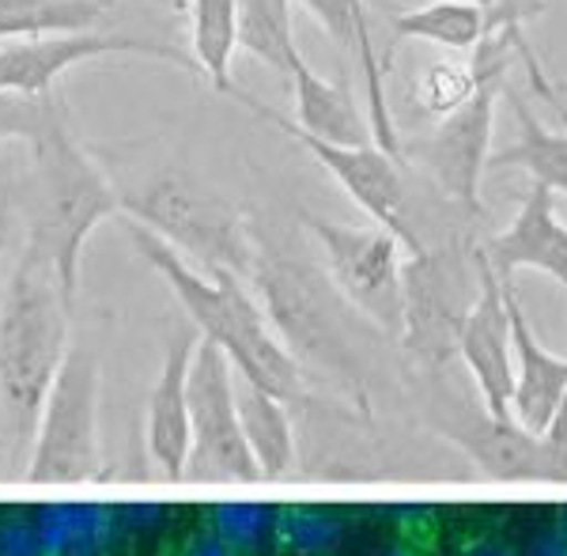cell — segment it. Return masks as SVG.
<instances>
[{
	"instance_id": "74e56055",
	"label": "cell",
	"mask_w": 567,
	"mask_h": 556,
	"mask_svg": "<svg viewBox=\"0 0 567 556\" xmlns=\"http://www.w3.org/2000/svg\"><path fill=\"white\" fill-rule=\"evenodd\" d=\"M556 531H560V534L567 537V507H564V512H560V518H556Z\"/></svg>"
},
{
	"instance_id": "9c48e42d",
	"label": "cell",
	"mask_w": 567,
	"mask_h": 556,
	"mask_svg": "<svg viewBox=\"0 0 567 556\" xmlns=\"http://www.w3.org/2000/svg\"><path fill=\"white\" fill-rule=\"evenodd\" d=\"M189 424H194V454H189L194 466L231 481H261L243 432L235 363L205 337L197 344L194 375H189Z\"/></svg>"
},
{
	"instance_id": "d590c367",
	"label": "cell",
	"mask_w": 567,
	"mask_h": 556,
	"mask_svg": "<svg viewBox=\"0 0 567 556\" xmlns=\"http://www.w3.org/2000/svg\"><path fill=\"white\" fill-rule=\"evenodd\" d=\"M4 239H8V197H0V254H4Z\"/></svg>"
},
{
	"instance_id": "52a82bcc",
	"label": "cell",
	"mask_w": 567,
	"mask_h": 556,
	"mask_svg": "<svg viewBox=\"0 0 567 556\" xmlns=\"http://www.w3.org/2000/svg\"><path fill=\"white\" fill-rule=\"evenodd\" d=\"M99 363L91 352L72 349L34 432L27 481L31 485H72L99 473Z\"/></svg>"
},
{
	"instance_id": "8fae6325",
	"label": "cell",
	"mask_w": 567,
	"mask_h": 556,
	"mask_svg": "<svg viewBox=\"0 0 567 556\" xmlns=\"http://www.w3.org/2000/svg\"><path fill=\"white\" fill-rule=\"evenodd\" d=\"M106 53H136V58H159L171 65L200 72L194 58L178 50L175 42L130 39V34H99V31H72V34H45V39H20L0 45V91L16 95H53L58 76L80 61L106 58Z\"/></svg>"
},
{
	"instance_id": "7402d4cb",
	"label": "cell",
	"mask_w": 567,
	"mask_h": 556,
	"mask_svg": "<svg viewBox=\"0 0 567 556\" xmlns=\"http://www.w3.org/2000/svg\"><path fill=\"white\" fill-rule=\"evenodd\" d=\"M189 45L208 84L231 95V58L239 50V0H189Z\"/></svg>"
},
{
	"instance_id": "d6986e66",
	"label": "cell",
	"mask_w": 567,
	"mask_h": 556,
	"mask_svg": "<svg viewBox=\"0 0 567 556\" xmlns=\"http://www.w3.org/2000/svg\"><path fill=\"white\" fill-rule=\"evenodd\" d=\"M484 31H488V12L481 0H427L390 20L393 42H432L454 53L477 50Z\"/></svg>"
},
{
	"instance_id": "4fadbf2b",
	"label": "cell",
	"mask_w": 567,
	"mask_h": 556,
	"mask_svg": "<svg viewBox=\"0 0 567 556\" xmlns=\"http://www.w3.org/2000/svg\"><path fill=\"white\" fill-rule=\"evenodd\" d=\"M315 23L344 50V58L360 69L363 80V111L371 117V133L374 144L382 152H390L393 159H405V141L398 133V122H393L390 99H386V65L379 42H374V20L368 0H299Z\"/></svg>"
},
{
	"instance_id": "4316f807",
	"label": "cell",
	"mask_w": 567,
	"mask_h": 556,
	"mask_svg": "<svg viewBox=\"0 0 567 556\" xmlns=\"http://www.w3.org/2000/svg\"><path fill=\"white\" fill-rule=\"evenodd\" d=\"M477 91V72H473V61H435L420 72L416 80V103L424 114L432 117H446L454 114L465 99Z\"/></svg>"
},
{
	"instance_id": "1f68e13d",
	"label": "cell",
	"mask_w": 567,
	"mask_h": 556,
	"mask_svg": "<svg viewBox=\"0 0 567 556\" xmlns=\"http://www.w3.org/2000/svg\"><path fill=\"white\" fill-rule=\"evenodd\" d=\"M542 446H545L548 470H553L556 477H567V394L560 401V409H556V416L542 432Z\"/></svg>"
},
{
	"instance_id": "277c9868",
	"label": "cell",
	"mask_w": 567,
	"mask_h": 556,
	"mask_svg": "<svg viewBox=\"0 0 567 556\" xmlns=\"http://www.w3.org/2000/svg\"><path fill=\"white\" fill-rule=\"evenodd\" d=\"M122 208H130V220L171 243L200 272H227L250 285L258 239L239 208L216 189H205L186 175H163L141 194L122 197Z\"/></svg>"
},
{
	"instance_id": "30bf717a",
	"label": "cell",
	"mask_w": 567,
	"mask_h": 556,
	"mask_svg": "<svg viewBox=\"0 0 567 556\" xmlns=\"http://www.w3.org/2000/svg\"><path fill=\"white\" fill-rule=\"evenodd\" d=\"M481 272L477 246L451 243L427 246L424 254L405 261V341L416 349H439L454 341L458 349L462 322L477 303Z\"/></svg>"
},
{
	"instance_id": "7a4b0ae2",
	"label": "cell",
	"mask_w": 567,
	"mask_h": 556,
	"mask_svg": "<svg viewBox=\"0 0 567 556\" xmlns=\"http://www.w3.org/2000/svg\"><path fill=\"white\" fill-rule=\"evenodd\" d=\"M125 231H130L136 254L171 285L200 337L213 341L216 349H224L246 382H254V387L269 390V394L284 401L307 398L303 368L284 349L280 337L269 330V318H265L258 299L250 296L246 280L227 277V272L208 277L197 266H189L175 246L163 243L159 235H152L136 220L125 224Z\"/></svg>"
},
{
	"instance_id": "e575fe53",
	"label": "cell",
	"mask_w": 567,
	"mask_h": 556,
	"mask_svg": "<svg viewBox=\"0 0 567 556\" xmlns=\"http://www.w3.org/2000/svg\"><path fill=\"white\" fill-rule=\"evenodd\" d=\"M526 556H567V537L553 526V531H545L542 537H534Z\"/></svg>"
},
{
	"instance_id": "4dcf8cb0",
	"label": "cell",
	"mask_w": 567,
	"mask_h": 556,
	"mask_svg": "<svg viewBox=\"0 0 567 556\" xmlns=\"http://www.w3.org/2000/svg\"><path fill=\"white\" fill-rule=\"evenodd\" d=\"M34 526H39V556H69L72 504L34 507Z\"/></svg>"
},
{
	"instance_id": "cb8c5ba5",
	"label": "cell",
	"mask_w": 567,
	"mask_h": 556,
	"mask_svg": "<svg viewBox=\"0 0 567 556\" xmlns=\"http://www.w3.org/2000/svg\"><path fill=\"white\" fill-rule=\"evenodd\" d=\"M239 50L280 76L303 61L291 27V0H239Z\"/></svg>"
},
{
	"instance_id": "836d02e7",
	"label": "cell",
	"mask_w": 567,
	"mask_h": 556,
	"mask_svg": "<svg viewBox=\"0 0 567 556\" xmlns=\"http://www.w3.org/2000/svg\"><path fill=\"white\" fill-rule=\"evenodd\" d=\"M454 556H523L507 537L499 534H481V537H465V542L454 549Z\"/></svg>"
},
{
	"instance_id": "5bb4252c",
	"label": "cell",
	"mask_w": 567,
	"mask_h": 556,
	"mask_svg": "<svg viewBox=\"0 0 567 556\" xmlns=\"http://www.w3.org/2000/svg\"><path fill=\"white\" fill-rule=\"evenodd\" d=\"M481 250L499 280H511L518 269H537L567 291V224L556 216V194L542 182H529L515 220Z\"/></svg>"
},
{
	"instance_id": "83f0119b",
	"label": "cell",
	"mask_w": 567,
	"mask_h": 556,
	"mask_svg": "<svg viewBox=\"0 0 567 556\" xmlns=\"http://www.w3.org/2000/svg\"><path fill=\"white\" fill-rule=\"evenodd\" d=\"M61 114V103L53 95H16L0 91V144L4 141H42V133Z\"/></svg>"
},
{
	"instance_id": "3957f363",
	"label": "cell",
	"mask_w": 567,
	"mask_h": 556,
	"mask_svg": "<svg viewBox=\"0 0 567 556\" xmlns=\"http://www.w3.org/2000/svg\"><path fill=\"white\" fill-rule=\"evenodd\" d=\"M31 156L34 208L27 243H34L53 261L61 285L76 299V272L80 258H84V243L99 224L122 213V197L99 171V163L76 144L65 111L53 117L42 141L31 144Z\"/></svg>"
},
{
	"instance_id": "f1b7e54d",
	"label": "cell",
	"mask_w": 567,
	"mask_h": 556,
	"mask_svg": "<svg viewBox=\"0 0 567 556\" xmlns=\"http://www.w3.org/2000/svg\"><path fill=\"white\" fill-rule=\"evenodd\" d=\"M117 534V512L106 504H72V537L69 556H114Z\"/></svg>"
},
{
	"instance_id": "5b68a950",
	"label": "cell",
	"mask_w": 567,
	"mask_h": 556,
	"mask_svg": "<svg viewBox=\"0 0 567 556\" xmlns=\"http://www.w3.org/2000/svg\"><path fill=\"white\" fill-rule=\"evenodd\" d=\"M235 99H243L261 122H272L280 133H288L291 141L303 152H310L329 175L337 178V186L349 194L363 213L371 216L374 227H386V231L398 239L401 246H409V254H424L427 243L424 231L416 227V205H413V189L405 182V171H401V159H393L390 152H382L379 144H326L318 136H310L299 130L291 117H284L269 106H261L254 95H246L243 87L231 91Z\"/></svg>"
},
{
	"instance_id": "9a60e30c",
	"label": "cell",
	"mask_w": 567,
	"mask_h": 556,
	"mask_svg": "<svg viewBox=\"0 0 567 556\" xmlns=\"http://www.w3.org/2000/svg\"><path fill=\"white\" fill-rule=\"evenodd\" d=\"M200 344V330L178 333L167 349L163 371L155 379L148 401V451L167 477H182L194 454V424H189V375H194V357Z\"/></svg>"
},
{
	"instance_id": "44dd1931",
	"label": "cell",
	"mask_w": 567,
	"mask_h": 556,
	"mask_svg": "<svg viewBox=\"0 0 567 556\" xmlns=\"http://www.w3.org/2000/svg\"><path fill=\"white\" fill-rule=\"evenodd\" d=\"M511 111H515L518 136L515 144L492 152L488 167H518L526 171L529 182H542L553 194H567V130L542 125L523 99H511Z\"/></svg>"
},
{
	"instance_id": "7c38bea8",
	"label": "cell",
	"mask_w": 567,
	"mask_h": 556,
	"mask_svg": "<svg viewBox=\"0 0 567 556\" xmlns=\"http://www.w3.org/2000/svg\"><path fill=\"white\" fill-rule=\"evenodd\" d=\"M477 272L481 291L477 303L470 307L458 333V357L470 368L473 382L481 390V401L488 409V421L515 424L511 401H515V341H511V311L503 299V285L496 269L488 266L484 250L477 246Z\"/></svg>"
},
{
	"instance_id": "d6a6232c",
	"label": "cell",
	"mask_w": 567,
	"mask_h": 556,
	"mask_svg": "<svg viewBox=\"0 0 567 556\" xmlns=\"http://www.w3.org/2000/svg\"><path fill=\"white\" fill-rule=\"evenodd\" d=\"M171 556H239L231 549V545H224L216 534H208V531H189L186 537H178L175 542V549H171Z\"/></svg>"
},
{
	"instance_id": "484cf974",
	"label": "cell",
	"mask_w": 567,
	"mask_h": 556,
	"mask_svg": "<svg viewBox=\"0 0 567 556\" xmlns=\"http://www.w3.org/2000/svg\"><path fill=\"white\" fill-rule=\"evenodd\" d=\"M272 512L250 500H224V504H208L200 512V531L216 534L224 545H231L239 556H254L261 542L269 537Z\"/></svg>"
},
{
	"instance_id": "603a6c76",
	"label": "cell",
	"mask_w": 567,
	"mask_h": 556,
	"mask_svg": "<svg viewBox=\"0 0 567 556\" xmlns=\"http://www.w3.org/2000/svg\"><path fill=\"white\" fill-rule=\"evenodd\" d=\"M106 12L110 0H0V42L95 31Z\"/></svg>"
},
{
	"instance_id": "2e32d148",
	"label": "cell",
	"mask_w": 567,
	"mask_h": 556,
	"mask_svg": "<svg viewBox=\"0 0 567 556\" xmlns=\"http://www.w3.org/2000/svg\"><path fill=\"white\" fill-rule=\"evenodd\" d=\"M499 285L511 311V341H515V401H511V416H515V424L523 432L542 435L567 394V357H553L537 341V333L526 322L523 303L515 296V285L511 280H499Z\"/></svg>"
},
{
	"instance_id": "e0dca14e",
	"label": "cell",
	"mask_w": 567,
	"mask_h": 556,
	"mask_svg": "<svg viewBox=\"0 0 567 556\" xmlns=\"http://www.w3.org/2000/svg\"><path fill=\"white\" fill-rule=\"evenodd\" d=\"M481 4H484V12H488V31H484V42L473 50V69H477V76L507 80V69L518 61V65H526L529 84H534L537 95L567 122V106H564L560 91L548 80L545 65L534 53V42H529V34H526V23L542 12L545 0H481Z\"/></svg>"
},
{
	"instance_id": "8992f818",
	"label": "cell",
	"mask_w": 567,
	"mask_h": 556,
	"mask_svg": "<svg viewBox=\"0 0 567 556\" xmlns=\"http://www.w3.org/2000/svg\"><path fill=\"white\" fill-rule=\"evenodd\" d=\"M303 227L326 261V277L352 311L405 333V261L386 227H344L303 213Z\"/></svg>"
},
{
	"instance_id": "6da1fadb",
	"label": "cell",
	"mask_w": 567,
	"mask_h": 556,
	"mask_svg": "<svg viewBox=\"0 0 567 556\" xmlns=\"http://www.w3.org/2000/svg\"><path fill=\"white\" fill-rule=\"evenodd\" d=\"M69 311L72 296L53 261L27 243L0 296V440L8 466H16L23 440L34 443L50 390L72 352Z\"/></svg>"
},
{
	"instance_id": "ffe728a7",
	"label": "cell",
	"mask_w": 567,
	"mask_h": 556,
	"mask_svg": "<svg viewBox=\"0 0 567 556\" xmlns=\"http://www.w3.org/2000/svg\"><path fill=\"white\" fill-rule=\"evenodd\" d=\"M239 416L261 477H284V473L296 466V428H291L288 416V401L243 379Z\"/></svg>"
},
{
	"instance_id": "f546056e",
	"label": "cell",
	"mask_w": 567,
	"mask_h": 556,
	"mask_svg": "<svg viewBox=\"0 0 567 556\" xmlns=\"http://www.w3.org/2000/svg\"><path fill=\"white\" fill-rule=\"evenodd\" d=\"M0 556H39V526L27 507H0Z\"/></svg>"
},
{
	"instance_id": "ac0fdd59",
	"label": "cell",
	"mask_w": 567,
	"mask_h": 556,
	"mask_svg": "<svg viewBox=\"0 0 567 556\" xmlns=\"http://www.w3.org/2000/svg\"><path fill=\"white\" fill-rule=\"evenodd\" d=\"M296 87V125L326 144H374L371 117L352 95L349 80H326L307 65V58L291 69Z\"/></svg>"
},
{
	"instance_id": "d4e9b609",
	"label": "cell",
	"mask_w": 567,
	"mask_h": 556,
	"mask_svg": "<svg viewBox=\"0 0 567 556\" xmlns=\"http://www.w3.org/2000/svg\"><path fill=\"white\" fill-rule=\"evenodd\" d=\"M344 542V518L318 504H284L272 512L269 545L277 556H333Z\"/></svg>"
},
{
	"instance_id": "ba28073f",
	"label": "cell",
	"mask_w": 567,
	"mask_h": 556,
	"mask_svg": "<svg viewBox=\"0 0 567 556\" xmlns=\"http://www.w3.org/2000/svg\"><path fill=\"white\" fill-rule=\"evenodd\" d=\"M507 80L477 76V91L454 114L439 117L432 133L416 136L405 156L420 163L439 197L465 213H481V175L492 163V133H496V103Z\"/></svg>"
},
{
	"instance_id": "8d00e7d4",
	"label": "cell",
	"mask_w": 567,
	"mask_h": 556,
	"mask_svg": "<svg viewBox=\"0 0 567 556\" xmlns=\"http://www.w3.org/2000/svg\"><path fill=\"white\" fill-rule=\"evenodd\" d=\"M386 556H420V549H413V545H405V542H398Z\"/></svg>"
}]
</instances>
